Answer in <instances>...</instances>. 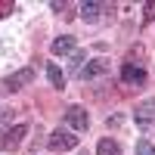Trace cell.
<instances>
[{
  "label": "cell",
  "mask_w": 155,
  "mask_h": 155,
  "mask_svg": "<svg viewBox=\"0 0 155 155\" xmlns=\"http://www.w3.org/2000/svg\"><path fill=\"white\" fill-rule=\"evenodd\" d=\"M25 134H28V124H16V127L0 130V152H16L22 146V137Z\"/></svg>",
  "instance_id": "cell-1"
},
{
  "label": "cell",
  "mask_w": 155,
  "mask_h": 155,
  "mask_svg": "<svg viewBox=\"0 0 155 155\" xmlns=\"http://www.w3.org/2000/svg\"><path fill=\"white\" fill-rule=\"evenodd\" d=\"M47 146L53 149V152H68V149H74V146H78V137H74L71 130H62V127H59V130L50 134Z\"/></svg>",
  "instance_id": "cell-2"
},
{
  "label": "cell",
  "mask_w": 155,
  "mask_h": 155,
  "mask_svg": "<svg viewBox=\"0 0 155 155\" xmlns=\"http://www.w3.org/2000/svg\"><path fill=\"white\" fill-rule=\"evenodd\" d=\"M134 121H137L140 127H143V130L155 124V99H146V102H140V106H137V112H134Z\"/></svg>",
  "instance_id": "cell-3"
},
{
  "label": "cell",
  "mask_w": 155,
  "mask_h": 155,
  "mask_svg": "<svg viewBox=\"0 0 155 155\" xmlns=\"http://www.w3.org/2000/svg\"><path fill=\"white\" fill-rule=\"evenodd\" d=\"M65 121H68L71 130H87L90 115H87V109H84V106H71V109L65 112Z\"/></svg>",
  "instance_id": "cell-4"
},
{
  "label": "cell",
  "mask_w": 155,
  "mask_h": 155,
  "mask_svg": "<svg viewBox=\"0 0 155 155\" xmlns=\"http://www.w3.org/2000/svg\"><path fill=\"white\" fill-rule=\"evenodd\" d=\"M34 81V68H19V71H12L9 78H6V90H22V87H28Z\"/></svg>",
  "instance_id": "cell-5"
},
{
  "label": "cell",
  "mask_w": 155,
  "mask_h": 155,
  "mask_svg": "<svg viewBox=\"0 0 155 155\" xmlns=\"http://www.w3.org/2000/svg\"><path fill=\"white\" fill-rule=\"evenodd\" d=\"M121 81L124 84H143L146 81V71L137 68V65H130V62H124V65H121Z\"/></svg>",
  "instance_id": "cell-6"
},
{
  "label": "cell",
  "mask_w": 155,
  "mask_h": 155,
  "mask_svg": "<svg viewBox=\"0 0 155 155\" xmlns=\"http://www.w3.org/2000/svg\"><path fill=\"white\" fill-rule=\"evenodd\" d=\"M106 62H102V59H93V62H87V65L81 68V78H84V81H90V78H99V74H106Z\"/></svg>",
  "instance_id": "cell-7"
},
{
  "label": "cell",
  "mask_w": 155,
  "mask_h": 155,
  "mask_svg": "<svg viewBox=\"0 0 155 155\" xmlns=\"http://www.w3.org/2000/svg\"><path fill=\"white\" fill-rule=\"evenodd\" d=\"M50 50H53L56 56H65V53H74V37H56V41H53V47H50Z\"/></svg>",
  "instance_id": "cell-8"
},
{
  "label": "cell",
  "mask_w": 155,
  "mask_h": 155,
  "mask_svg": "<svg viewBox=\"0 0 155 155\" xmlns=\"http://www.w3.org/2000/svg\"><path fill=\"white\" fill-rule=\"evenodd\" d=\"M96 155H121V146L115 143L112 137H106V140H99V146H96Z\"/></svg>",
  "instance_id": "cell-9"
},
{
  "label": "cell",
  "mask_w": 155,
  "mask_h": 155,
  "mask_svg": "<svg viewBox=\"0 0 155 155\" xmlns=\"http://www.w3.org/2000/svg\"><path fill=\"white\" fill-rule=\"evenodd\" d=\"M102 12V3H81V19L84 22H96Z\"/></svg>",
  "instance_id": "cell-10"
},
{
  "label": "cell",
  "mask_w": 155,
  "mask_h": 155,
  "mask_svg": "<svg viewBox=\"0 0 155 155\" xmlns=\"http://www.w3.org/2000/svg\"><path fill=\"white\" fill-rule=\"evenodd\" d=\"M47 78H50V84H53V87H65V74H62V68L56 65V62H50V65H47Z\"/></svg>",
  "instance_id": "cell-11"
},
{
  "label": "cell",
  "mask_w": 155,
  "mask_h": 155,
  "mask_svg": "<svg viewBox=\"0 0 155 155\" xmlns=\"http://www.w3.org/2000/svg\"><path fill=\"white\" fill-rule=\"evenodd\" d=\"M137 155H155V146L149 143V140H140L137 143Z\"/></svg>",
  "instance_id": "cell-12"
},
{
  "label": "cell",
  "mask_w": 155,
  "mask_h": 155,
  "mask_svg": "<svg viewBox=\"0 0 155 155\" xmlns=\"http://www.w3.org/2000/svg\"><path fill=\"white\" fill-rule=\"evenodd\" d=\"M12 9H16V3H12V0H0V19H3V16H9Z\"/></svg>",
  "instance_id": "cell-13"
},
{
  "label": "cell",
  "mask_w": 155,
  "mask_h": 155,
  "mask_svg": "<svg viewBox=\"0 0 155 155\" xmlns=\"http://www.w3.org/2000/svg\"><path fill=\"white\" fill-rule=\"evenodd\" d=\"M81 62H84V53H74V56H71V68H74L78 74H81V68H84Z\"/></svg>",
  "instance_id": "cell-14"
},
{
  "label": "cell",
  "mask_w": 155,
  "mask_h": 155,
  "mask_svg": "<svg viewBox=\"0 0 155 155\" xmlns=\"http://www.w3.org/2000/svg\"><path fill=\"white\" fill-rule=\"evenodd\" d=\"M146 19H155V3H146Z\"/></svg>",
  "instance_id": "cell-15"
}]
</instances>
